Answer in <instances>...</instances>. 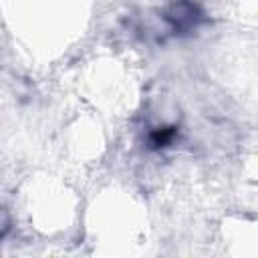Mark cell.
Masks as SVG:
<instances>
[{"instance_id":"cell-1","label":"cell","mask_w":258,"mask_h":258,"mask_svg":"<svg viewBox=\"0 0 258 258\" xmlns=\"http://www.w3.org/2000/svg\"><path fill=\"white\" fill-rule=\"evenodd\" d=\"M165 20L171 26V30H175V32H187V30H191V28H196L200 24L202 10L191 0H175L167 8V12H165Z\"/></svg>"},{"instance_id":"cell-2","label":"cell","mask_w":258,"mask_h":258,"mask_svg":"<svg viewBox=\"0 0 258 258\" xmlns=\"http://www.w3.org/2000/svg\"><path fill=\"white\" fill-rule=\"evenodd\" d=\"M173 137H175V127H159L149 135V145L153 149H159V147L169 145Z\"/></svg>"},{"instance_id":"cell-3","label":"cell","mask_w":258,"mask_h":258,"mask_svg":"<svg viewBox=\"0 0 258 258\" xmlns=\"http://www.w3.org/2000/svg\"><path fill=\"white\" fill-rule=\"evenodd\" d=\"M8 230H10V214H8L4 208H0V238H2Z\"/></svg>"}]
</instances>
